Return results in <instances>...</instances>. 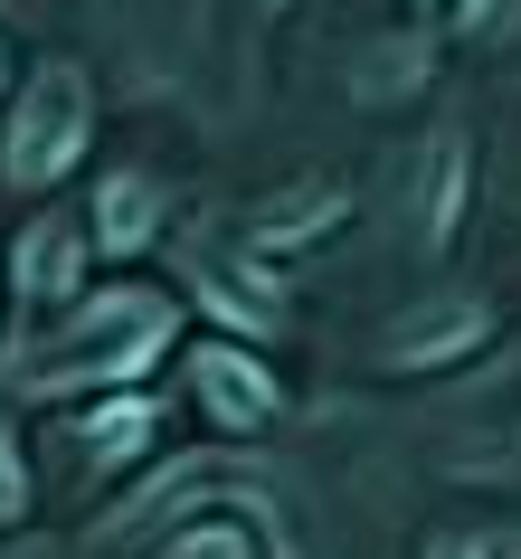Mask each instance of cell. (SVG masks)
Wrapping results in <instances>:
<instances>
[{
  "label": "cell",
  "instance_id": "obj_6",
  "mask_svg": "<svg viewBox=\"0 0 521 559\" xmlns=\"http://www.w3.org/2000/svg\"><path fill=\"white\" fill-rule=\"evenodd\" d=\"M20 285L58 304L67 285H76V237H67V228H29V237H20Z\"/></svg>",
  "mask_w": 521,
  "mask_h": 559
},
{
  "label": "cell",
  "instance_id": "obj_10",
  "mask_svg": "<svg viewBox=\"0 0 521 559\" xmlns=\"http://www.w3.org/2000/svg\"><path fill=\"white\" fill-rule=\"evenodd\" d=\"M521 20V0H474V29H512Z\"/></svg>",
  "mask_w": 521,
  "mask_h": 559
},
{
  "label": "cell",
  "instance_id": "obj_4",
  "mask_svg": "<svg viewBox=\"0 0 521 559\" xmlns=\"http://www.w3.org/2000/svg\"><path fill=\"white\" fill-rule=\"evenodd\" d=\"M484 342V304H446V313H407L389 332V360H455Z\"/></svg>",
  "mask_w": 521,
  "mask_h": 559
},
{
  "label": "cell",
  "instance_id": "obj_9",
  "mask_svg": "<svg viewBox=\"0 0 521 559\" xmlns=\"http://www.w3.org/2000/svg\"><path fill=\"white\" fill-rule=\"evenodd\" d=\"M20 502H29V484H20V455H10V427H0V522H20Z\"/></svg>",
  "mask_w": 521,
  "mask_h": 559
},
{
  "label": "cell",
  "instance_id": "obj_5",
  "mask_svg": "<svg viewBox=\"0 0 521 559\" xmlns=\"http://www.w3.org/2000/svg\"><path fill=\"white\" fill-rule=\"evenodd\" d=\"M152 445V408L143 399H105V408L86 417V455L95 465H123V455H143Z\"/></svg>",
  "mask_w": 521,
  "mask_h": 559
},
{
  "label": "cell",
  "instance_id": "obj_2",
  "mask_svg": "<svg viewBox=\"0 0 521 559\" xmlns=\"http://www.w3.org/2000/svg\"><path fill=\"white\" fill-rule=\"evenodd\" d=\"M76 152H86V76H76V67H48V76H29L20 115H10V180L38 190V180H58Z\"/></svg>",
  "mask_w": 521,
  "mask_h": 559
},
{
  "label": "cell",
  "instance_id": "obj_8",
  "mask_svg": "<svg viewBox=\"0 0 521 559\" xmlns=\"http://www.w3.org/2000/svg\"><path fill=\"white\" fill-rule=\"evenodd\" d=\"M171 559H247V531H190Z\"/></svg>",
  "mask_w": 521,
  "mask_h": 559
},
{
  "label": "cell",
  "instance_id": "obj_1",
  "mask_svg": "<svg viewBox=\"0 0 521 559\" xmlns=\"http://www.w3.org/2000/svg\"><path fill=\"white\" fill-rule=\"evenodd\" d=\"M171 342V304L162 295H105L76 313L58 360H38V389H67V380H143L152 352Z\"/></svg>",
  "mask_w": 521,
  "mask_h": 559
},
{
  "label": "cell",
  "instance_id": "obj_3",
  "mask_svg": "<svg viewBox=\"0 0 521 559\" xmlns=\"http://www.w3.org/2000/svg\"><path fill=\"white\" fill-rule=\"evenodd\" d=\"M190 370H200V399H209V417H218L228 437H237V427H257V417H275V380H265L247 352L200 342V360H190Z\"/></svg>",
  "mask_w": 521,
  "mask_h": 559
},
{
  "label": "cell",
  "instance_id": "obj_7",
  "mask_svg": "<svg viewBox=\"0 0 521 559\" xmlns=\"http://www.w3.org/2000/svg\"><path fill=\"white\" fill-rule=\"evenodd\" d=\"M95 237H105V247H143L152 237V190L143 180H105V190H95Z\"/></svg>",
  "mask_w": 521,
  "mask_h": 559
}]
</instances>
